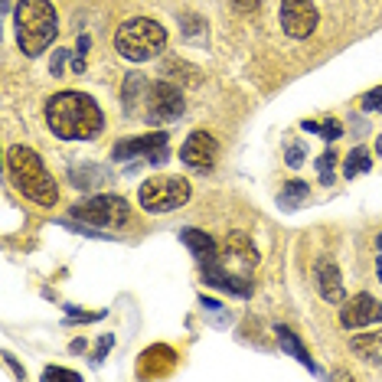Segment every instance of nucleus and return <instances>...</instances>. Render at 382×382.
<instances>
[{"label":"nucleus","instance_id":"nucleus-20","mask_svg":"<svg viewBox=\"0 0 382 382\" xmlns=\"http://www.w3.org/2000/svg\"><path fill=\"white\" fill-rule=\"evenodd\" d=\"M369 167H373V157H369V151H366V147H353V151L347 154L343 173H347V177H363Z\"/></svg>","mask_w":382,"mask_h":382},{"label":"nucleus","instance_id":"nucleus-23","mask_svg":"<svg viewBox=\"0 0 382 382\" xmlns=\"http://www.w3.org/2000/svg\"><path fill=\"white\" fill-rule=\"evenodd\" d=\"M163 69H167V76H183L190 85H199V79H203L193 66H187V62H180V59H167V66Z\"/></svg>","mask_w":382,"mask_h":382},{"label":"nucleus","instance_id":"nucleus-18","mask_svg":"<svg viewBox=\"0 0 382 382\" xmlns=\"http://www.w3.org/2000/svg\"><path fill=\"white\" fill-rule=\"evenodd\" d=\"M349 349H353L357 357L382 366V333H363V337H353L349 340Z\"/></svg>","mask_w":382,"mask_h":382},{"label":"nucleus","instance_id":"nucleus-13","mask_svg":"<svg viewBox=\"0 0 382 382\" xmlns=\"http://www.w3.org/2000/svg\"><path fill=\"white\" fill-rule=\"evenodd\" d=\"M317 291H320V297L327 301V304H343L347 301V291H343V278H340V268L333 258H327L323 255L320 262H317Z\"/></svg>","mask_w":382,"mask_h":382},{"label":"nucleus","instance_id":"nucleus-15","mask_svg":"<svg viewBox=\"0 0 382 382\" xmlns=\"http://www.w3.org/2000/svg\"><path fill=\"white\" fill-rule=\"evenodd\" d=\"M278 343H281V349H284V353H288V357H294L297 363L301 366H307V369H311V373L314 376H320V369H317L314 366V359H311V353H307L304 349V343H301V340H297V333L294 330H288V327H278Z\"/></svg>","mask_w":382,"mask_h":382},{"label":"nucleus","instance_id":"nucleus-32","mask_svg":"<svg viewBox=\"0 0 382 382\" xmlns=\"http://www.w3.org/2000/svg\"><path fill=\"white\" fill-rule=\"evenodd\" d=\"M232 7H236V10H242V13H248V10H255V7H258V0H232Z\"/></svg>","mask_w":382,"mask_h":382},{"label":"nucleus","instance_id":"nucleus-28","mask_svg":"<svg viewBox=\"0 0 382 382\" xmlns=\"http://www.w3.org/2000/svg\"><path fill=\"white\" fill-rule=\"evenodd\" d=\"M284 161H288V167H301V163H304V147H301V144H291L288 154H284Z\"/></svg>","mask_w":382,"mask_h":382},{"label":"nucleus","instance_id":"nucleus-22","mask_svg":"<svg viewBox=\"0 0 382 382\" xmlns=\"http://www.w3.org/2000/svg\"><path fill=\"white\" fill-rule=\"evenodd\" d=\"M301 127H304L307 134H320L323 141H337V137L343 134V127H340V121H304Z\"/></svg>","mask_w":382,"mask_h":382},{"label":"nucleus","instance_id":"nucleus-9","mask_svg":"<svg viewBox=\"0 0 382 382\" xmlns=\"http://www.w3.org/2000/svg\"><path fill=\"white\" fill-rule=\"evenodd\" d=\"M314 0H281V30L294 40H307L317 30Z\"/></svg>","mask_w":382,"mask_h":382},{"label":"nucleus","instance_id":"nucleus-25","mask_svg":"<svg viewBox=\"0 0 382 382\" xmlns=\"http://www.w3.org/2000/svg\"><path fill=\"white\" fill-rule=\"evenodd\" d=\"M42 379H62V382H79L82 376L72 373V369H59V366H50V369H42Z\"/></svg>","mask_w":382,"mask_h":382},{"label":"nucleus","instance_id":"nucleus-27","mask_svg":"<svg viewBox=\"0 0 382 382\" xmlns=\"http://www.w3.org/2000/svg\"><path fill=\"white\" fill-rule=\"evenodd\" d=\"M69 59V52L66 50H56L52 52V59H50V72L52 76H66V72H62V62Z\"/></svg>","mask_w":382,"mask_h":382},{"label":"nucleus","instance_id":"nucleus-7","mask_svg":"<svg viewBox=\"0 0 382 382\" xmlns=\"http://www.w3.org/2000/svg\"><path fill=\"white\" fill-rule=\"evenodd\" d=\"M137 203L147 212H173L190 203V183L183 177H151L137 190Z\"/></svg>","mask_w":382,"mask_h":382},{"label":"nucleus","instance_id":"nucleus-30","mask_svg":"<svg viewBox=\"0 0 382 382\" xmlns=\"http://www.w3.org/2000/svg\"><path fill=\"white\" fill-rule=\"evenodd\" d=\"M98 317H105V311H95V314H85V311H69V320H79V323H92V320H98Z\"/></svg>","mask_w":382,"mask_h":382},{"label":"nucleus","instance_id":"nucleus-11","mask_svg":"<svg viewBox=\"0 0 382 382\" xmlns=\"http://www.w3.org/2000/svg\"><path fill=\"white\" fill-rule=\"evenodd\" d=\"M219 157V144H216V137L206 134V131H193V134L183 141L180 147V161L187 163L193 170H209Z\"/></svg>","mask_w":382,"mask_h":382},{"label":"nucleus","instance_id":"nucleus-1","mask_svg":"<svg viewBox=\"0 0 382 382\" xmlns=\"http://www.w3.org/2000/svg\"><path fill=\"white\" fill-rule=\"evenodd\" d=\"M46 125L62 141H92L102 134L105 115L85 92H59L46 105Z\"/></svg>","mask_w":382,"mask_h":382},{"label":"nucleus","instance_id":"nucleus-33","mask_svg":"<svg viewBox=\"0 0 382 382\" xmlns=\"http://www.w3.org/2000/svg\"><path fill=\"white\" fill-rule=\"evenodd\" d=\"M10 4H13V0H0V7H4V13L10 10Z\"/></svg>","mask_w":382,"mask_h":382},{"label":"nucleus","instance_id":"nucleus-12","mask_svg":"<svg viewBox=\"0 0 382 382\" xmlns=\"http://www.w3.org/2000/svg\"><path fill=\"white\" fill-rule=\"evenodd\" d=\"M163 147H167V134L163 131H151V134H141V137H131V141L115 144L111 157L115 161H131V157H147L151 161L154 151H163Z\"/></svg>","mask_w":382,"mask_h":382},{"label":"nucleus","instance_id":"nucleus-17","mask_svg":"<svg viewBox=\"0 0 382 382\" xmlns=\"http://www.w3.org/2000/svg\"><path fill=\"white\" fill-rule=\"evenodd\" d=\"M180 36L187 46H206L209 42V26H206L203 17H196V13H183L180 17Z\"/></svg>","mask_w":382,"mask_h":382},{"label":"nucleus","instance_id":"nucleus-21","mask_svg":"<svg viewBox=\"0 0 382 382\" xmlns=\"http://www.w3.org/2000/svg\"><path fill=\"white\" fill-rule=\"evenodd\" d=\"M141 88H147V82H144L141 76H131V79L125 82V98H121V102H125L127 111H137V105H141V102L147 105V95H137Z\"/></svg>","mask_w":382,"mask_h":382},{"label":"nucleus","instance_id":"nucleus-5","mask_svg":"<svg viewBox=\"0 0 382 382\" xmlns=\"http://www.w3.org/2000/svg\"><path fill=\"white\" fill-rule=\"evenodd\" d=\"M167 46V30L151 17H134L115 30V50L127 62H147Z\"/></svg>","mask_w":382,"mask_h":382},{"label":"nucleus","instance_id":"nucleus-6","mask_svg":"<svg viewBox=\"0 0 382 382\" xmlns=\"http://www.w3.org/2000/svg\"><path fill=\"white\" fill-rule=\"evenodd\" d=\"M69 216L82 222V226H95V229H121L131 219V209H127V199H121L115 193H102L76 203L69 209Z\"/></svg>","mask_w":382,"mask_h":382},{"label":"nucleus","instance_id":"nucleus-3","mask_svg":"<svg viewBox=\"0 0 382 382\" xmlns=\"http://www.w3.org/2000/svg\"><path fill=\"white\" fill-rule=\"evenodd\" d=\"M13 30H17L20 52L36 59L50 50V42L56 40V7L50 0H20L13 10Z\"/></svg>","mask_w":382,"mask_h":382},{"label":"nucleus","instance_id":"nucleus-8","mask_svg":"<svg viewBox=\"0 0 382 382\" xmlns=\"http://www.w3.org/2000/svg\"><path fill=\"white\" fill-rule=\"evenodd\" d=\"M187 102H183V92H180L173 82H154L151 92H147V121L151 125H163V121H173L183 115Z\"/></svg>","mask_w":382,"mask_h":382},{"label":"nucleus","instance_id":"nucleus-31","mask_svg":"<svg viewBox=\"0 0 382 382\" xmlns=\"http://www.w3.org/2000/svg\"><path fill=\"white\" fill-rule=\"evenodd\" d=\"M111 343H115V340H111V337H105L102 340V343H98V347H95V363H102V359H105V353H108V349H111Z\"/></svg>","mask_w":382,"mask_h":382},{"label":"nucleus","instance_id":"nucleus-14","mask_svg":"<svg viewBox=\"0 0 382 382\" xmlns=\"http://www.w3.org/2000/svg\"><path fill=\"white\" fill-rule=\"evenodd\" d=\"M180 242H183V245H187L203 265L216 262V255H219V248H216V238L206 236L203 229H180Z\"/></svg>","mask_w":382,"mask_h":382},{"label":"nucleus","instance_id":"nucleus-29","mask_svg":"<svg viewBox=\"0 0 382 382\" xmlns=\"http://www.w3.org/2000/svg\"><path fill=\"white\" fill-rule=\"evenodd\" d=\"M203 311H206V314H216V323H226V317H222V304H219V301H209V297H203Z\"/></svg>","mask_w":382,"mask_h":382},{"label":"nucleus","instance_id":"nucleus-26","mask_svg":"<svg viewBox=\"0 0 382 382\" xmlns=\"http://www.w3.org/2000/svg\"><path fill=\"white\" fill-rule=\"evenodd\" d=\"M363 111H382V85L363 95Z\"/></svg>","mask_w":382,"mask_h":382},{"label":"nucleus","instance_id":"nucleus-4","mask_svg":"<svg viewBox=\"0 0 382 382\" xmlns=\"http://www.w3.org/2000/svg\"><path fill=\"white\" fill-rule=\"evenodd\" d=\"M7 170H10V177H13V187H17L26 199H33L36 206L59 203V187H56V180L50 177V170L42 167L36 151H30V147H23V144L10 147Z\"/></svg>","mask_w":382,"mask_h":382},{"label":"nucleus","instance_id":"nucleus-2","mask_svg":"<svg viewBox=\"0 0 382 382\" xmlns=\"http://www.w3.org/2000/svg\"><path fill=\"white\" fill-rule=\"evenodd\" d=\"M258 265V252L245 236H229L222 252L216 255V262L203 265V281L212 288L226 291L236 297L252 294V272Z\"/></svg>","mask_w":382,"mask_h":382},{"label":"nucleus","instance_id":"nucleus-10","mask_svg":"<svg viewBox=\"0 0 382 382\" xmlns=\"http://www.w3.org/2000/svg\"><path fill=\"white\" fill-rule=\"evenodd\" d=\"M379 320H382V304L373 294H366V291L357 297H349V301H343V307H340V323L347 330H363V327L379 323Z\"/></svg>","mask_w":382,"mask_h":382},{"label":"nucleus","instance_id":"nucleus-34","mask_svg":"<svg viewBox=\"0 0 382 382\" xmlns=\"http://www.w3.org/2000/svg\"><path fill=\"white\" fill-rule=\"evenodd\" d=\"M376 272H379V281H382V255H379V262H376Z\"/></svg>","mask_w":382,"mask_h":382},{"label":"nucleus","instance_id":"nucleus-36","mask_svg":"<svg viewBox=\"0 0 382 382\" xmlns=\"http://www.w3.org/2000/svg\"><path fill=\"white\" fill-rule=\"evenodd\" d=\"M376 245H379V248H382V232H379V238H376Z\"/></svg>","mask_w":382,"mask_h":382},{"label":"nucleus","instance_id":"nucleus-24","mask_svg":"<svg viewBox=\"0 0 382 382\" xmlns=\"http://www.w3.org/2000/svg\"><path fill=\"white\" fill-rule=\"evenodd\" d=\"M317 173H320V183H333V177H337V151H327L317 161Z\"/></svg>","mask_w":382,"mask_h":382},{"label":"nucleus","instance_id":"nucleus-19","mask_svg":"<svg viewBox=\"0 0 382 382\" xmlns=\"http://www.w3.org/2000/svg\"><path fill=\"white\" fill-rule=\"evenodd\" d=\"M307 196H311L307 183H301V180H291V183H284V190L278 193V206H281V209H297V206L304 203Z\"/></svg>","mask_w":382,"mask_h":382},{"label":"nucleus","instance_id":"nucleus-35","mask_svg":"<svg viewBox=\"0 0 382 382\" xmlns=\"http://www.w3.org/2000/svg\"><path fill=\"white\" fill-rule=\"evenodd\" d=\"M376 151H379V154H382V137H379V141H376Z\"/></svg>","mask_w":382,"mask_h":382},{"label":"nucleus","instance_id":"nucleus-16","mask_svg":"<svg viewBox=\"0 0 382 382\" xmlns=\"http://www.w3.org/2000/svg\"><path fill=\"white\" fill-rule=\"evenodd\" d=\"M72 187H79V190H98V187H105L108 183V170L105 167H98V163H82V167H76L72 170Z\"/></svg>","mask_w":382,"mask_h":382}]
</instances>
